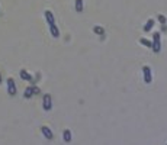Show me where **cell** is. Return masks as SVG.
Segmentation results:
<instances>
[{"label": "cell", "mask_w": 167, "mask_h": 145, "mask_svg": "<svg viewBox=\"0 0 167 145\" xmlns=\"http://www.w3.org/2000/svg\"><path fill=\"white\" fill-rule=\"evenodd\" d=\"M151 48H153L154 54H158L161 49V35L160 32H154L153 41H151Z\"/></svg>", "instance_id": "1"}, {"label": "cell", "mask_w": 167, "mask_h": 145, "mask_svg": "<svg viewBox=\"0 0 167 145\" xmlns=\"http://www.w3.org/2000/svg\"><path fill=\"white\" fill-rule=\"evenodd\" d=\"M42 109L45 110V112H49L51 109H53V97H51V94H44L42 96Z\"/></svg>", "instance_id": "2"}, {"label": "cell", "mask_w": 167, "mask_h": 145, "mask_svg": "<svg viewBox=\"0 0 167 145\" xmlns=\"http://www.w3.org/2000/svg\"><path fill=\"white\" fill-rule=\"evenodd\" d=\"M7 84V93H9V96H15L16 92H18V89H16V83H15V80L12 77H9L6 81Z\"/></svg>", "instance_id": "3"}, {"label": "cell", "mask_w": 167, "mask_h": 145, "mask_svg": "<svg viewBox=\"0 0 167 145\" xmlns=\"http://www.w3.org/2000/svg\"><path fill=\"white\" fill-rule=\"evenodd\" d=\"M142 76H144V81L150 84L151 81H153V76H151V68L148 66H144L142 67Z\"/></svg>", "instance_id": "4"}, {"label": "cell", "mask_w": 167, "mask_h": 145, "mask_svg": "<svg viewBox=\"0 0 167 145\" xmlns=\"http://www.w3.org/2000/svg\"><path fill=\"white\" fill-rule=\"evenodd\" d=\"M41 132H42V135L45 137L47 139H53L54 138V133L51 131V128H48V126H41Z\"/></svg>", "instance_id": "5"}, {"label": "cell", "mask_w": 167, "mask_h": 145, "mask_svg": "<svg viewBox=\"0 0 167 145\" xmlns=\"http://www.w3.org/2000/svg\"><path fill=\"white\" fill-rule=\"evenodd\" d=\"M19 76H20V79L25 80V81H29V83H32L33 81V77L26 71V70H25V68H22V70L19 71Z\"/></svg>", "instance_id": "6"}, {"label": "cell", "mask_w": 167, "mask_h": 145, "mask_svg": "<svg viewBox=\"0 0 167 145\" xmlns=\"http://www.w3.org/2000/svg\"><path fill=\"white\" fill-rule=\"evenodd\" d=\"M44 16H45V20L48 22V25H54V23H55V18H54V13L51 10H45V12H44Z\"/></svg>", "instance_id": "7"}, {"label": "cell", "mask_w": 167, "mask_h": 145, "mask_svg": "<svg viewBox=\"0 0 167 145\" xmlns=\"http://www.w3.org/2000/svg\"><path fill=\"white\" fill-rule=\"evenodd\" d=\"M32 96H33V84H31V86H28L26 89H25L23 97H25V99H31Z\"/></svg>", "instance_id": "8"}, {"label": "cell", "mask_w": 167, "mask_h": 145, "mask_svg": "<svg viewBox=\"0 0 167 145\" xmlns=\"http://www.w3.org/2000/svg\"><path fill=\"white\" fill-rule=\"evenodd\" d=\"M154 23H155V22H154V19H148L147 23L142 26V31H144V32H150V31L154 28Z\"/></svg>", "instance_id": "9"}, {"label": "cell", "mask_w": 167, "mask_h": 145, "mask_svg": "<svg viewBox=\"0 0 167 145\" xmlns=\"http://www.w3.org/2000/svg\"><path fill=\"white\" fill-rule=\"evenodd\" d=\"M63 139H64L66 142H71L73 135H71V131H70V129H64V131H63Z\"/></svg>", "instance_id": "10"}, {"label": "cell", "mask_w": 167, "mask_h": 145, "mask_svg": "<svg viewBox=\"0 0 167 145\" xmlns=\"http://www.w3.org/2000/svg\"><path fill=\"white\" fill-rule=\"evenodd\" d=\"M49 32H51V35H53L54 38H60V31H58V28H57L55 23L49 25Z\"/></svg>", "instance_id": "11"}, {"label": "cell", "mask_w": 167, "mask_h": 145, "mask_svg": "<svg viewBox=\"0 0 167 145\" xmlns=\"http://www.w3.org/2000/svg\"><path fill=\"white\" fill-rule=\"evenodd\" d=\"M76 12L77 13H80V12H83V9H84V6H83V0H76Z\"/></svg>", "instance_id": "12"}, {"label": "cell", "mask_w": 167, "mask_h": 145, "mask_svg": "<svg viewBox=\"0 0 167 145\" xmlns=\"http://www.w3.org/2000/svg\"><path fill=\"white\" fill-rule=\"evenodd\" d=\"M93 32L97 33V35H103V33H105V29L102 26H99V25H96V26H93Z\"/></svg>", "instance_id": "13"}, {"label": "cell", "mask_w": 167, "mask_h": 145, "mask_svg": "<svg viewBox=\"0 0 167 145\" xmlns=\"http://www.w3.org/2000/svg\"><path fill=\"white\" fill-rule=\"evenodd\" d=\"M140 44L144 46H148V48H151V41H148L147 38H140Z\"/></svg>", "instance_id": "14"}, {"label": "cell", "mask_w": 167, "mask_h": 145, "mask_svg": "<svg viewBox=\"0 0 167 145\" xmlns=\"http://www.w3.org/2000/svg\"><path fill=\"white\" fill-rule=\"evenodd\" d=\"M157 19H158V22H160L161 25H166L167 19H166V16H164V15H158V16H157Z\"/></svg>", "instance_id": "15"}, {"label": "cell", "mask_w": 167, "mask_h": 145, "mask_svg": "<svg viewBox=\"0 0 167 145\" xmlns=\"http://www.w3.org/2000/svg\"><path fill=\"white\" fill-rule=\"evenodd\" d=\"M33 94H39V87L33 86Z\"/></svg>", "instance_id": "16"}, {"label": "cell", "mask_w": 167, "mask_h": 145, "mask_svg": "<svg viewBox=\"0 0 167 145\" xmlns=\"http://www.w3.org/2000/svg\"><path fill=\"white\" fill-rule=\"evenodd\" d=\"M161 31H167V26H166V25H161Z\"/></svg>", "instance_id": "17"}, {"label": "cell", "mask_w": 167, "mask_h": 145, "mask_svg": "<svg viewBox=\"0 0 167 145\" xmlns=\"http://www.w3.org/2000/svg\"><path fill=\"white\" fill-rule=\"evenodd\" d=\"M2 81H3V77H2V72H0V84H2Z\"/></svg>", "instance_id": "18"}]
</instances>
